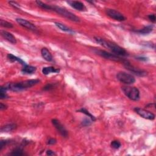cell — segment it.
<instances>
[{
	"mask_svg": "<svg viewBox=\"0 0 156 156\" xmlns=\"http://www.w3.org/2000/svg\"><path fill=\"white\" fill-rule=\"evenodd\" d=\"M40 82V80L39 79H30L19 82L7 83L1 86V88L6 90V91L11 90V91L18 92L29 88H31L33 87L34 85L38 84Z\"/></svg>",
	"mask_w": 156,
	"mask_h": 156,
	"instance_id": "1",
	"label": "cell"
},
{
	"mask_svg": "<svg viewBox=\"0 0 156 156\" xmlns=\"http://www.w3.org/2000/svg\"><path fill=\"white\" fill-rule=\"evenodd\" d=\"M36 3L37 4L38 6L41 8L56 12V13L60 15V16H62L70 20H71V21L74 22H80V18L78 17L75 16L74 14L68 11L67 9H65L64 8L60 7L57 6H53V5L45 4L40 1H37Z\"/></svg>",
	"mask_w": 156,
	"mask_h": 156,
	"instance_id": "2",
	"label": "cell"
},
{
	"mask_svg": "<svg viewBox=\"0 0 156 156\" xmlns=\"http://www.w3.org/2000/svg\"><path fill=\"white\" fill-rule=\"evenodd\" d=\"M94 39L98 43L101 45L103 47L109 49L115 55H117L118 56H127L129 55L128 52L124 48L120 47L116 43L110 41H107V40L99 37H95Z\"/></svg>",
	"mask_w": 156,
	"mask_h": 156,
	"instance_id": "3",
	"label": "cell"
},
{
	"mask_svg": "<svg viewBox=\"0 0 156 156\" xmlns=\"http://www.w3.org/2000/svg\"><path fill=\"white\" fill-rule=\"evenodd\" d=\"M95 53L98 54L99 56H101L105 59H107L110 60H113V61L115 62H122L124 65L128 63L129 61L125 60L124 59L121 58L120 56H117V55H115L112 53H110L109 52H107L104 51V50H101V49H96L95 51Z\"/></svg>",
	"mask_w": 156,
	"mask_h": 156,
	"instance_id": "4",
	"label": "cell"
},
{
	"mask_svg": "<svg viewBox=\"0 0 156 156\" xmlns=\"http://www.w3.org/2000/svg\"><path fill=\"white\" fill-rule=\"evenodd\" d=\"M123 93L129 99L132 101L140 99V92L137 88L135 87L124 86L122 88Z\"/></svg>",
	"mask_w": 156,
	"mask_h": 156,
	"instance_id": "5",
	"label": "cell"
},
{
	"mask_svg": "<svg viewBox=\"0 0 156 156\" xmlns=\"http://www.w3.org/2000/svg\"><path fill=\"white\" fill-rule=\"evenodd\" d=\"M117 79L124 84L131 85L135 82V79L132 74L126 72H121L117 74Z\"/></svg>",
	"mask_w": 156,
	"mask_h": 156,
	"instance_id": "6",
	"label": "cell"
},
{
	"mask_svg": "<svg viewBox=\"0 0 156 156\" xmlns=\"http://www.w3.org/2000/svg\"><path fill=\"white\" fill-rule=\"evenodd\" d=\"M105 12H106V14L109 17L115 20H117V21L123 22L126 20V18L122 14H121L120 12L115 9H107Z\"/></svg>",
	"mask_w": 156,
	"mask_h": 156,
	"instance_id": "7",
	"label": "cell"
},
{
	"mask_svg": "<svg viewBox=\"0 0 156 156\" xmlns=\"http://www.w3.org/2000/svg\"><path fill=\"white\" fill-rule=\"evenodd\" d=\"M135 112H136L137 114H138L140 117L145 119H147L149 120H154L155 119V115L151 112L147 110H145L142 108H138L136 107L134 109Z\"/></svg>",
	"mask_w": 156,
	"mask_h": 156,
	"instance_id": "8",
	"label": "cell"
},
{
	"mask_svg": "<svg viewBox=\"0 0 156 156\" xmlns=\"http://www.w3.org/2000/svg\"><path fill=\"white\" fill-rule=\"evenodd\" d=\"M52 123L54 126L57 129V131L60 133V134L63 136V137H68V132L65 129V128L62 125L59 120L57 119L52 120Z\"/></svg>",
	"mask_w": 156,
	"mask_h": 156,
	"instance_id": "9",
	"label": "cell"
},
{
	"mask_svg": "<svg viewBox=\"0 0 156 156\" xmlns=\"http://www.w3.org/2000/svg\"><path fill=\"white\" fill-rule=\"evenodd\" d=\"M125 68H126L127 70H128L129 71H130V72L133 73L134 74L137 75V76H145L147 74V72L144 71L143 70H140L138 68L135 67L134 66H132V65H130V63H129V62H128V63H126V64L124 65Z\"/></svg>",
	"mask_w": 156,
	"mask_h": 156,
	"instance_id": "10",
	"label": "cell"
},
{
	"mask_svg": "<svg viewBox=\"0 0 156 156\" xmlns=\"http://www.w3.org/2000/svg\"><path fill=\"white\" fill-rule=\"evenodd\" d=\"M16 22L20 25V26H22L24 28H26L28 29L32 30V31H36L37 30V27L35 26V25L29 22L28 20L23 19V18H18L16 19Z\"/></svg>",
	"mask_w": 156,
	"mask_h": 156,
	"instance_id": "11",
	"label": "cell"
},
{
	"mask_svg": "<svg viewBox=\"0 0 156 156\" xmlns=\"http://www.w3.org/2000/svg\"><path fill=\"white\" fill-rule=\"evenodd\" d=\"M67 3L72 7L77 10V11H86V7L85 6V5L82 2L78 1H67Z\"/></svg>",
	"mask_w": 156,
	"mask_h": 156,
	"instance_id": "12",
	"label": "cell"
},
{
	"mask_svg": "<svg viewBox=\"0 0 156 156\" xmlns=\"http://www.w3.org/2000/svg\"><path fill=\"white\" fill-rule=\"evenodd\" d=\"M1 36L4 37V38L6 39L7 41L11 43L12 44H16L17 43V40L13 35L7 31H1Z\"/></svg>",
	"mask_w": 156,
	"mask_h": 156,
	"instance_id": "13",
	"label": "cell"
},
{
	"mask_svg": "<svg viewBox=\"0 0 156 156\" xmlns=\"http://www.w3.org/2000/svg\"><path fill=\"white\" fill-rule=\"evenodd\" d=\"M41 54L43 58L48 62H51L53 60V56L47 48H43L41 49Z\"/></svg>",
	"mask_w": 156,
	"mask_h": 156,
	"instance_id": "14",
	"label": "cell"
},
{
	"mask_svg": "<svg viewBox=\"0 0 156 156\" xmlns=\"http://www.w3.org/2000/svg\"><path fill=\"white\" fill-rule=\"evenodd\" d=\"M7 59L10 60V61L12 62H17L20 63H21L22 65H23V66H24V65H26V63H25L23 60L20 59L16 56H14V55L12 54H8L7 56Z\"/></svg>",
	"mask_w": 156,
	"mask_h": 156,
	"instance_id": "15",
	"label": "cell"
},
{
	"mask_svg": "<svg viewBox=\"0 0 156 156\" xmlns=\"http://www.w3.org/2000/svg\"><path fill=\"white\" fill-rule=\"evenodd\" d=\"M55 24H56V26L59 28L60 30H62L63 31L67 32L68 33H71V34H74V31H73L72 29H70V28H68V26H67L66 25H65L63 23H59V22H56L55 23Z\"/></svg>",
	"mask_w": 156,
	"mask_h": 156,
	"instance_id": "16",
	"label": "cell"
},
{
	"mask_svg": "<svg viewBox=\"0 0 156 156\" xmlns=\"http://www.w3.org/2000/svg\"><path fill=\"white\" fill-rule=\"evenodd\" d=\"M153 25H149V26H145L143 29L135 31V32L140 34H148L151 32L153 31Z\"/></svg>",
	"mask_w": 156,
	"mask_h": 156,
	"instance_id": "17",
	"label": "cell"
},
{
	"mask_svg": "<svg viewBox=\"0 0 156 156\" xmlns=\"http://www.w3.org/2000/svg\"><path fill=\"white\" fill-rule=\"evenodd\" d=\"M42 72L43 74L48 75L52 73H59V70L53 67H47L43 68Z\"/></svg>",
	"mask_w": 156,
	"mask_h": 156,
	"instance_id": "18",
	"label": "cell"
},
{
	"mask_svg": "<svg viewBox=\"0 0 156 156\" xmlns=\"http://www.w3.org/2000/svg\"><path fill=\"white\" fill-rule=\"evenodd\" d=\"M17 125L15 124H9L7 125H5L4 126H3L1 129V131L2 132H11L14 130L15 129H16Z\"/></svg>",
	"mask_w": 156,
	"mask_h": 156,
	"instance_id": "19",
	"label": "cell"
},
{
	"mask_svg": "<svg viewBox=\"0 0 156 156\" xmlns=\"http://www.w3.org/2000/svg\"><path fill=\"white\" fill-rule=\"evenodd\" d=\"M36 71V68L31 65H24L22 72L24 74H32Z\"/></svg>",
	"mask_w": 156,
	"mask_h": 156,
	"instance_id": "20",
	"label": "cell"
},
{
	"mask_svg": "<svg viewBox=\"0 0 156 156\" xmlns=\"http://www.w3.org/2000/svg\"><path fill=\"white\" fill-rule=\"evenodd\" d=\"M9 154L11 155H23L24 154L23 150L21 147L17 148L13 150L12 153Z\"/></svg>",
	"mask_w": 156,
	"mask_h": 156,
	"instance_id": "21",
	"label": "cell"
},
{
	"mask_svg": "<svg viewBox=\"0 0 156 156\" xmlns=\"http://www.w3.org/2000/svg\"><path fill=\"white\" fill-rule=\"evenodd\" d=\"M78 111L79 112H81V113H84V114L86 115L87 116H88V117H90V119H91V120L93 121H93L96 120V118H95V117L94 116H93V115H92L91 113H90L87 110H86V109H84V108L80 109H79V110H78Z\"/></svg>",
	"mask_w": 156,
	"mask_h": 156,
	"instance_id": "22",
	"label": "cell"
},
{
	"mask_svg": "<svg viewBox=\"0 0 156 156\" xmlns=\"http://www.w3.org/2000/svg\"><path fill=\"white\" fill-rule=\"evenodd\" d=\"M0 23H1V26L4 28H13V25L12 23H9L7 21H5V20H3L2 19L0 20Z\"/></svg>",
	"mask_w": 156,
	"mask_h": 156,
	"instance_id": "23",
	"label": "cell"
},
{
	"mask_svg": "<svg viewBox=\"0 0 156 156\" xmlns=\"http://www.w3.org/2000/svg\"><path fill=\"white\" fill-rule=\"evenodd\" d=\"M121 145H121V143L119 141L117 140H114L111 142V147L115 149H119L121 147Z\"/></svg>",
	"mask_w": 156,
	"mask_h": 156,
	"instance_id": "24",
	"label": "cell"
},
{
	"mask_svg": "<svg viewBox=\"0 0 156 156\" xmlns=\"http://www.w3.org/2000/svg\"><path fill=\"white\" fill-rule=\"evenodd\" d=\"M8 97H8V95L6 94V90H4L2 88H0V98H1V99H6Z\"/></svg>",
	"mask_w": 156,
	"mask_h": 156,
	"instance_id": "25",
	"label": "cell"
},
{
	"mask_svg": "<svg viewBox=\"0 0 156 156\" xmlns=\"http://www.w3.org/2000/svg\"><path fill=\"white\" fill-rule=\"evenodd\" d=\"M92 124V121L90 120L89 118H85L82 122V125L84 126H88L90 124Z\"/></svg>",
	"mask_w": 156,
	"mask_h": 156,
	"instance_id": "26",
	"label": "cell"
},
{
	"mask_svg": "<svg viewBox=\"0 0 156 156\" xmlns=\"http://www.w3.org/2000/svg\"><path fill=\"white\" fill-rule=\"evenodd\" d=\"M9 141L8 140H1V143H0V151H2L3 148L6 147L7 144H8Z\"/></svg>",
	"mask_w": 156,
	"mask_h": 156,
	"instance_id": "27",
	"label": "cell"
},
{
	"mask_svg": "<svg viewBox=\"0 0 156 156\" xmlns=\"http://www.w3.org/2000/svg\"><path fill=\"white\" fill-rule=\"evenodd\" d=\"M9 3L11 6H12L14 8H16V9H20V4L16 1H9Z\"/></svg>",
	"mask_w": 156,
	"mask_h": 156,
	"instance_id": "28",
	"label": "cell"
},
{
	"mask_svg": "<svg viewBox=\"0 0 156 156\" xmlns=\"http://www.w3.org/2000/svg\"><path fill=\"white\" fill-rule=\"evenodd\" d=\"M148 17L149 20H150V21H151L153 23L155 22V14L149 15V16H148Z\"/></svg>",
	"mask_w": 156,
	"mask_h": 156,
	"instance_id": "29",
	"label": "cell"
},
{
	"mask_svg": "<svg viewBox=\"0 0 156 156\" xmlns=\"http://www.w3.org/2000/svg\"><path fill=\"white\" fill-rule=\"evenodd\" d=\"M57 142V140L55 138H50L48 140L47 144L48 145H54L56 144Z\"/></svg>",
	"mask_w": 156,
	"mask_h": 156,
	"instance_id": "30",
	"label": "cell"
},
{
	"mask_svg": "<svg viewBox=\"0 0 156 156\" xmlns=\"http://www.w3.org/2000/svg\"><path fill=\"white\" fill-rule=\"evenodd\" d=\"M46 154L47 155H56V154L54 153V152H53V151H51V150H47V153H46Z\"/></svg>",
	"mask_w": 156,
	"mask_h": 156,
	"instance_id": "31",
	"label": "cell"
},
{
	"mask_svg": "<svg viewBox=\"0 0 156 156\" xmlns=\"http://www.w3.org/2000/svg\"><path fill=\"white\" fill-rule=\"evenodd\" d=\"M7 108V106L6 105H5L4 104H3L2 103L0 104V109H1V110H5Z\"/></svg>",
	"mask_w": 156,
	"mask_h": 156,
	"instance_id": "32",
	"label": "cell"
},
{
	"mask_svg": "<svg viewBox=\"0 0 156 156\" xmlns=\"http://www.w3.org/2000/svg\"><path fill=\"white\" fill-rule=\"evenodd\" d=\"M53 87V86L51 84H48L47 85H46V86L44 87V90H50L51 88H52Z\"/></svg>",
	"mask_w": 156,
	"mask_h": 156,
	"instance_id": "33",
	"label": "cell"
},
{
	"mask_svg": "<svg viewBox=\"0 0 156 156\" xmlns=\"http://www.w3.org/2000/svg\"><path fill=\"white\" fill-rule=\"evenodd\" d=\"M136 59H138V60H142V61H147V60H148L147 58L145 57H137Z\"/></svg>",
	"mask_w": 156,
	"mask_h": 156,
	"instance_id": "34",
	"label": "cell"
}]
</instances>
